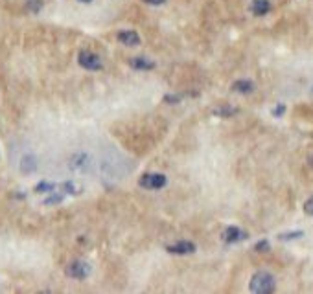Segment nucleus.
Returning <instances> with one entry per match:
<instances>
[{"label": "nucleus", "mask_w": 313, "mask_h": 294, "mask_svg": "<svg viewBox=\"0 0 313 294\" xmlns=\"http://www.w3.org/2000/svg\"><path fill=\"white\" fill-rule=\"evenodd\" d=\"M249 289L256 294H271L277 289V282H275L273 274L265 272V270H260V272L253 274L251 283H249Z\"/></svg>", "instance_id": "obj_1"}, {"label": "nucleus", "mask_w": 313, "mask_h": 294, "mask_svg": "<svg viewBox=\"0 0 313 294\" xmlns=\"http://www.w3.org/2000/svg\"><path fill=\"white\" fill-rule=\"evenodd\" d=\"M166 182H168V179L162 173H146L139 180L140 188H146V190H160V188L166 186Z\"/></svg>", "instance_id": "obj_2"}, {"label": "nucleus", "mask_w": 313, "mask_h": 294, "mask_svg": "<svg viewBox=\"0 0 313 294\" xmlns=\"http://www.w3.org/2000/svg\"><path fill=\"white\" fill-rule=\"evenodd\" d=\"M91 274V265L85 261H72L66 267V276L74 278V280H85Z\"/></svg>", "instance_id": "obj_3"}, {"label": "nucleus", "mask_w": 313, "mask_h": 294, "mask_svg": "<svg viewBox=\"0 0 313 294\" xmlns=\"http://www.w3.org/2000/svg\"><path fill=\"white\" fill-rule=\"evenodd\" d=\"M78 63L83 66L85 70H100L102 68V59L96 54H92L89 50H81L78 55Z\"/></svg>", "instance_id": "obj_4"}, {"label": "nucleus", "mask_w": 313, "mask_h": 294, "mask_svg": "<svg viewBox=\"0 0 313 294\" xmlns=\"http://www.w3.org/2000/svg\"><path fill=\"white\" fill-rule=\"evenodd\" d=\"M223 241L225 243H230V245H234V243H240V241H245L249 237L247 232H243L241 228L238 226H229V228L223 232Z\"/></svg>", "instance_id": "obj_5"}, {"label": "nucleus", "mask_w": 313, "mask_h": 294, "mask_svg": "<svg viewBox=\"0 0 313 294\" xmlns=\"http://www.w3.org/2000/svg\"><path fill=\"white\" fill-rule=\"evenodd\" d=\"M166 250L169 254H175V256H186V254H193L195 252V245L192 241H179L175 245L166 246Z\"/></svg>", "instance_id": "obj_6"}, {"label": "nucleus", "mask_w": 313, "mask_h": 294, "mask_svg": "<svg viewBox=\"0 0 313 294\" xmlns=\"http://www.w3.org/2000/svg\"><path fill=\"white\" fill-rule=\"evenodd\" d=\"M118 41H120L124 46H139L140 35L133 30H122L118 31Z\"/></svg>", "instance_id": "obj_7"}, {"label": "nucleus", "mask_w": 313, "mask_h": 294, "mask_svg": "<svg viewBox=\"0 0 313 294\" xmlns=\"http://www.w3.org/2000/svg\"><path fill=\"white\" fill-rule=\"evenodd\" d=\"M251 11L256 17H264L271 11V2L269 0H253L251 2Z\"/></svg>", "instance_id": "obj_8"}, {"label": "nucleus", "mask_w": 313, "mask_h": 294, "mask_svg": "<svg viewBox=\"0 0 313 294\" xmlns=\"http://www.w3.org/2000/svg\"><path fill=\"white\" fill-rule=\"evenodd\" d=\"M232 90L238 94H253L254 92V83L249 79H238L232 83Z\"/></svg>", "instance_id": "obj_9"}, {"label": "nucleus", "mask_w": 313, "mask_h": 294, "mask_svg": "<svg viewBox=\"0 0 313 294\" xmlns=\"http://www.w3.org/2000/svg\"><path fill=\"white\" fill-rule=\"evenodd\" d=\"M129 65H131V68H135V70H153V68H155V63L151 59H148V57H133V59L129 61Z\"/></svg>", "instance_id": "obj_10"}, {"label": "nucleus", "mask_w": 313, "mask_h": 294, "mask_svg": "<svg viewBox=\"0 0 313 294\" xmlns=\"http://www.w3.org/2000/svg\"><path fill=\"white\" fill-rule=\"evenodd\" d=\"M87 162H89V156L83 155V153H78V155L72 156V160H70V168L78 169V171H83V169L87 168Z\"/></svg>", "instance_id": "obj_11"}, {"label": "nucleus", "mask_w": 313, "mask_h": 294, "mask_svg": "<svg viewBox=\"0 0 313 294\" xmlns=\"http://www.w3.org/2000/svg\"><path fill=\"white\" fill-rule=\"evenodd\" d=\"M35 169H37L35 156L26 155L24 158H22V162H20V171H22V173H33Z\"/></svg>", "instance_id": "obj_12"}, {"label": "nucleus", "mask_w": 313, "mask_h": 294, "mask_svg": "<svg viewBox=\"0 0 313 294\" xmlns=\"http://www.w3.org/2000/svg\"><path fill=\"white\" fill-rule=\"evenodd\" d=\"M212 114L214 116H219V118H230V116L238 114V108L234 107H229V105H225V107H217L212 110Z\"/></svg>", "instance_id": "obj_13"}, {"label": "nucleus", "mask_w": 313, "mask_h": 294, "mask_svg": "<svg viewBox=\"0 0 313 294\" xmlns=\"http://www.w3.org/2000/svg\"><path fill=\"white\" fill-rule=\"evenodd\" d=\"M301 237H304V232H302V230H297V232H284V234L278 235V239H280V241L301 239Z\"/></svg>", "instance_id": "obj_14"}, {"label": "nucleus", "mask_w": 313, "mask_h": 294, "mask_svg": "<svg viewBox=\"0 0 313 294\" xmlns=\"http://www.w3.org/2000/svg\"><path fill=\"white\" fill-rule=\"evenodd\" d=\"M55 184H52V182H41V184H37L35 186V192L37 193H54L55 190Z\"/></svg>", "instance_id": "obj_15"}, {"label": "nucleus", "mask_w": 313, "mask_h": 294, "mask_svg": "<svg viewBox=\"0 0 313 294\" xmlns=\"http://www.w3.org/2000/svg\"><path fill=\"white\" fill-rule=\"evenodd\" d=\"M26 7H28V11L31 13H39L42 7V0H28V2H26Z\"/></svg>", "instance_id": "obj_16"}, {"label": "nucleus", "mask_w": 313, "mask_h": 294, "mask_svg": "<svg viewBox=\"0 0 313 294\" xmlns=\"http://www.w3.org/2000/svg\"><path fill=\"white\" fill-rule=\"evenodd\" d=\"M254 248H256V250H258V252H267V250H269V243H267V241H258V243H256V246H254Z\"/></svg>", "instance_id": "obj_17"}, {"label": "nucleus", "mask_w": 313, "mask_h": 294, "mask_svg": "<svg viewBox=\"0 0 313 294\" xmlns=\"http://www.w3.org/2000/svg\"><path fill=\"white\" fill-rule=\"evenodd\" d=\"M182 99V96H177V94H168V96H164V101L166 103H179Z\"/></svg>", "instance_id": "obj_18"}, {"label": "nucleus", "mask_w": 313, "mask_h": 294, "mask_svg": "<svg viewBox=\"0 0 313 294\" xmlns=\"http://www.w3.org/2000/svg\"><path fill=\"white\" fill-rule=\"evenodd\" d=\"M61 200H63V195H52V197H48L44 200V204H57Z\"/></svg>", "instance_id": "obj_19"}, {"label": "nucleus", "mask_w": 313, "mask_h": 294, "mask_svg": "<svg viewBox=\"0 0 313 294\" xmlns=\"http://www.w3.org/2000/svg\"><path fill=\"white\" fill-rule=\"evenodd\" d=\"M284 112H286V105H284V103H278L277 105V108H273V116H282Z\"/></svg>", "instance_id": "obj_20"}, {"label": "nucleus", "mask_w": 313, "mask_h": 294, "mask_svg": "<svg viewBox=\"0 0 313 294\" xmlns=\"http://www.w3.org/2000/svg\"><path fill=\"white\" fill-rule=\"evenodd\" d=\"M304 211H306L308 215H313V198H308L306 202H304Z\"/></svg>", "instance_id": "obj_21"}, {"label": "nucleus", "mask_w": 313, "mask_h": 294, "mask_svg": "<svg viewBox=\"0 0 313 294\" xmlns=\"http://www.w3.org/2000/svg\"><path fill=\"white\" fill-rule=\"evenodd\" d=\"M146 4H150V6H162L166 0H142Z\"/></svg>", "instance_id": "obj_22"}, {"label": "nucleus", "mask_w": 313, "mask_h": 294, "mask_svg": "<svg viewBox=\"0 0 313 294\" xmlns=\"http://www.w3.org/2000/svg\"><path fill=\"white\" fill-rule=\"evenodd\" d=\"M79 2H83V4H91L92 0H79Z\"/></svg>", "instance_id": "obj_23"}, {"label": "nucleus", "mask_w": 313, "mask_h": 294, "mask_svg": "<svg viewBox=\"0 0 313 294\" xmlns=\"http://www.w3.org/2000/svg\"><path fill=\"white\" fill-rule=\"evenodd\" d=\"M310 166H313V155L310 156Z\"/></svg>", "instance_id": "obj_24"}]
</instances>
